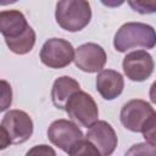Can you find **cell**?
<instances>
[{
    "label": "cell",
    "instance_id": "obj_1",
    "mask_svg": "<svg viewBox=\"0 0 156 156\" xmlns=\"http://www.w3.org/2000/svg\"><path fill=\"white\" fill-rule=\"evenodd\" d=\"M122 124L132 132H141L146 143L155 145L156 113L154 107L140 99H134L123 105L119 115Z\"/></svg>",
    "mask_w": 156,
    "mask_h": 156
},
{
    "label": "cell",
    "instance_id": "obj_2",
    "mask_svg": "<svg viewBox=\"0 0 156 156\" xmlns=\"http://www.w3.org/2000/svg\"><path fill=\"white\" fill-rule=\"evenodd\" d=\"M156 43L155 30L151 26L140 22L124 23L115 34L113 46L119 52L127 50L143 48L152 49Z\"/></svg>",
    "mask_w": 156,
    "mask_h": 156
},
{
    "label": "cell",
    "instance_id": "obj_3",
    "mask_svg": "<svg viewBox=\"0 0 156 156\" xmlns=\"http://www.w3.org/2000/svg\"><path fill=\"white\" fill-rule=\"evenodd\" d=\"M56 22L68 32H78L88 26L91 18L90 4L84 0H63L56 4Z\"/></svg>",
    "mask_w": 156,
    "mask_h": 156
},
{
    "label": "cell",
    "instance_id": "obj_4",
    "mask_svg": "<svg viewBox=\"0 0 156 156\" xmlns=\"http://www.w3.org/2000/svg\"><path fill=\"white\" fill-rule=\"evenodd\" d=\"M71 119L77 124L90 128L99 117V110L95 100L85 91L78 90L68 99L65 106Z\"/></svg>",
    "mask_w": 156,
    "mask_h": 156
},
{
    "label": "cell",
    "instance_id": "obj_5",
    "mask_svg": "<svg viewBox=\"0 0 156 156\" xmlns=\"http://www.w3.org/2000/svg\"><path fill=\"white\" fill-rule=\"evenodd\" d=\"M74 57L72 44L61 38H51L44 43L40 50L41 62L50 68H63L68 66Z\"/></svg>",
    "mask_w": 156,
    "mask_h": 156
},
{
    "label": "cell",
    "instance_id": "obj_6",
    "mask_svg": "<svg viewBox=\"0 0 156 156\" xmlns=\"http://www.w3.org/2000/svg\"><path fill=\"white\" fill-rule=\"evenodd\" d=\"M1 126L7 132L11 144H22L33 134V121L28 113L21 110L9 111L2 118Z\"/></svg>",
    "mask_w": 156,
    "mask_h": 156
},
{
    "label": "cell",
    "instance_id": "obj_7",
    "mask_svg": "<svg viewBox=\"0 0 156 156\" xmlns=\"http://www.w3.org/2000/svg\"><path fill=\"white\" fill-rule=\"evenodd\" d=\"M122 67L127 78L134 82H143L152 74L154 60L145 50H136L126 55Z\"/></svg>",
    "mask_w": 156,
    "mask_h": 156
},
{
    "label": "cell",
    "instance_id": "obj_8",
    "mask_svg": "<svg viewBox=\"0 0 156 156\" xmlns=\"http://www.w3.org/2000/svg\"><path fill=\"white\" fill-rule=\"evenodd\" d=\"M48 138L55 146L68 152L71 146L83 138V133L76 123L68 119H56L48 128Z\"/></svg>",
    "mask_w": 156,
    "mask_h": 156
},
{
    "label": "cell",
    "instance_id": "obj_9",
    "mask_svg": "<svg viewBox=\"0 0 156 156\" xmlns=\"http://www.w3.org/2000/svg\"><path fill=\"white\" fill-rule=\"evenodd\" d=\"M106 58V52L100 45L95 43H87L77 48L73 61L79 69L88 73H94L104 68Z\"/></svg>",
    "mask_w": 156,
    "mask_h": 156
},
{
    "label": "cell",
    "instance_id": "obj_10",
    "mask_svg": "<svg viewBox=\"0 0 156 156\" xmlns=\"http://www.w3.org/2000/svg\"><path fill=\"white\" fill-rule=\"evenodd\" d=\"M87 139L96 147L100 156H111L117 146L116 132L106 121H96L88 129Z\"/></svg>",
    "mask_w": 156,
    "mask_h": 156
},
{
    "label": "cell",
    "instance_id": "obj_11",
    "mask_svg": "<svg viewBox=\"0 0 156 156\" xmlns=\"http://www.w3.org/2000/svg\"><path fill=\"white\" fill-rule=\"evenodd\" d=\"M29 24L24 15L18 10H5L0 11V33L5 40H12L21 37Z\"/></svg>",
    "mask_w": 156,
    "mask_h": 156
},
{
    "label": "cell",
    "instance_id": "obj_12",
    "mask_svg": "<svg viewBox=\"0 0 156 156\" xmlns=\"http://www.w3.org/2000/svg\"><path fill=\"white\" fill-rule=\"evenodd\" d=\"M124 88V80L119 72L113 69H101L96 77V90L105 100H113Z\"/></svg>",
    "mask_w": 156,
    "mask_h": 156
},
{
    "label": "cell",
    "instance_id": "obj_13",
    "mask_svg": "<svg viewBox=\"0 0 156 156\" xmlns=\"http://www.w3.org/2000/svg\"><path fill=\"white\" fill-rule=\"evenodd\" d=\"M78 90H80V87L76 79L68 76L57 78L54 82L52 89H51V99L54 105L57 108H61V110L65 108L68 99L72 96V94H74Z\"/></svg>",
    "mask_w": 156,
    "mask_h": 156
},
{
    "label": "cell",
    "instance_id": "obj_14",
    "mask_svg": "<svg viewBox=\"0 0 156 156\" xmlns=\"http://www.w3.org/2000/svg\"><path fill=\"white\" fill-rule=\"evenodd\" d=\"M5 41L12 52L17 55H24V54H28L35 44V32L29 26L21 37L12 40H5Z\"/></svg>",
    "mask_w": 156,
    "mask_h": 156
},
{
    "label": "cell",
    "instance_id": "obj_15",
    "mask_svg": "<svg viewBox=\"0 0 156 156\" xmlns=\"http://www.w3.org/2000/svg\"><path fill=\"white\" fill-rule=\"evenodd\" d=\"M68 156H100L96 147L88 139H79L68 150Z\"/></svg>",
    "mask_w": 156,
    "mask_h": 156
},
{
    "label": "cell",
    "instance_id": "obj_16",
    "mask_svg": "<svg viewBox=\"0 0 156 156\" xmlns=\"http://www.w3.org/2000/svg\"><path fill=\"white\" fill-rule=\"evenodd\" d=\"M124 156H156V147L149 143L134 144L129 147Z\"/></svg>",
    "mask_w": 156,
    "mask_h": 156
},
{
    "label": "cell",
    "instance_id": "obj_17",
    "mask_svg": "<svg viewBox=\"0 0 156 156\" xmlns=\"http://www.w3.org/2000/svg\"><path fill=\"white\" fill-rule=\"evenodd\" d=\"M12 104V88L9 82L0 80V112L7 110Z\"/></svg>",
    "mask_w": 156,
    "mask_h": 156
},
{
    "label": "cell",
    "instance_id": "obj_18",
    "mask_svg": "<svg viewBox=\"0 0 156 156\" xmlns=\"http://www.w3.org/2000/svg\"><path fill=\"white\" fill-rule=\"evenodd\" d=\"M26 156H56V152L51 146L41 144V145H35L32 149H29Z\"/></svg>",
    "mask_w": 156,
    "mask_h": 156
},
{
    "label": "cell",
    "instance_id": "obj_19",
    "mask_svg": "<svg viewBox=\"0 0 156 156\" xmlns=\"http://www.w3.org/2000/svg\"><path fill=\"white\" fill-rule=\"evenodd\" d=\"M134 11H138L140 13H150L155 11L156 1H129L128 2Z\"/></svg>",
    "mask_w": 156,
    "mask_h": 156
},
{
    "label": "cell",
    "instance_id": "obj_20",
    "mask_svg": "<svg viewBox=\"0 0 156 156\" xmlns=\"http://www.w3.org/2000/svg\"><path fill=\"white\" fill-rule=\"evenodd\" d=\"M10 144H11V140L7 132L2 126H0V150L6 149L7 146H10Z\"/></svg>",
    "mask_w": 156,
    "mask_h": 156
}]
</instances>
